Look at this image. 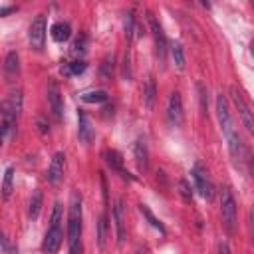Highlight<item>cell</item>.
Instances as JSON below:
<instances>
[{
	"mask_svg": "<svg viewBox=\"0 0 254 254\" xmlns=\"http://www.w3.org/2000/svg\"><path fill=\"white\" fill-rule=\"evenodd\" d=\"M81 200L77 194H73L71 204H69V216H67V244H69V254H81Z\"/></svg>",
	"mask_w": 254,
	"mask_h": 254,
	"instance_id": "cell-1",
	"label": "cell"
},
{
	"mask_svg": "<svg viewBox=\"0 0 254 254\" xmlns=\"http://www.w3.org/2000/svg\"><path fill=\"white\" fill-rule=\"evenodd\" d=\"M60 224H62V204L56 202L52 218H50V228H48V232L44 236V242H42L44 254H58V250L62 246V238H64V232H62Z\"/></svg>",
	"mask_w": 254,
	"mask_h": 254,
	"instance_id": "cell-2",
	"label": "cell"
},
{
	"mask_svg": "<svg viewBox=\"0 0 254 254\" xmlns=\"http://www.w3.org/2000/svg\"><path fill=\"white\" fill-rule=\"evenodd\" d=\"M220 214H222V224L226 232H234L236 230V200L230 189H222L220 192Z\"/></svg>",
	"mask_w": 254,
	"mask_h": 254,
	"instance_id": "cell-3",
	"label": "cell"
},
{
	"mask_svg": "<svg viewBox=\"0 0 254 254\" xmlns=\"http://www.w3.org/2000/svg\"><path fill=\"white\" fill-rule=\"evenodd\" d=\"M190 175H192V181H194V189L200 192V196L206 198V200H210L212 194H214V185H212L206 169L202 165H194V169L190 171Z\"/></svg>",
	"mask_w": 254,
	"mask_h": 254,
	"instance_id": "cell-4",
	"label": "cell"
},
{
	"mask_svg": "<svg viewBox=\"0 0 254 254\" xmlns=\"http://www.w3.org/2000/svg\"><path fill=\"white\" fill-rule=\"evenodd\" d=\"M149 24H151V32H153V42H155V56L159 60L161 65H165V60H167V38H165V32L161 28V24L153 18V14H149Z\"/></svg>",
	"mask_w": 254,
	"mask_h": 254,
	"instance_id": "cell-5",
	"label": "cell"
},
{
	"mask_svg": "<svg viewBox=\"0 0 254 254\" xmlns=\"http://www.w3.org/2000/svg\"><path fill=\"white\" fill-rule=\"evenodd\" d=\"M28 40H30V46L34 50H42L44 48V40H46V18L42 14L32 20V24L28 28Z\"/></svg>",
	"mask_w": 254,
	"mask_h": 254,
	"instance_id": "cell-6",
	"label": "cell"
},
{
	"mask_svg": "<svg viewBox=\"0 0 254 254\" xmlns=\"http://www.w3.org/2000/svg\"><path fill=\"white\" fill-rule=\"evenodd\" d=\"M183 99L177 91H173L169 95V101H167V121L171 127H181L183 125Z\"/></svg>",
	"mask_w": 254,
	"mask_h": 254,
	"instance_id": "cell-7",
	"label": "cell"
},
{
	"mask_svg": "<svg viewBox=\"0 0 254 254\" xmlns=\"http://www.w3.org/2000/svg\"><path fill=\"white\" fill-rule=\"evenodd\" d=\"M216 115H218V123H220V127H222L224 137L232 135V133H234V127H232V117H230V111H228L226 97H224L222 93L216 97Z\"/></svg>",
	"mask_w": 254,
	"mask_h": 254,
	"instance_id": "cell-8",
	"label": "cell"
},
{
	"mask_svg": "<svg viewBox=\"0 0 254 254\" xmlns=\"http://www.w3.org/2000/svg\"><path fill=\"white\" fill-rule=\"evenodd\" d=\"M232 101H234V105H236V109H238V115H240L242 125H244V127L248 129V133L254 137V117H252L248 105L244 103V99H242V95L238 93L236 87H232Z\"/></svg>",
	"mask_w": 254,
	"mask_h": 254,
	"instance_id": "cell-9",
	"label": "cell"
},
{
	"mask_svg": "<svg viewBox=\"0 0 254 254\" xmlns=\"http://www.w3.org/2000/svg\"><path fill=\"white\" fill-rule=\"evenodd\" d=\"M46 93H48V103H50L52 113L56 115L58 121H62V117H64V99H62V91H60L58 83L56 81H50Z\"/></svg>",
	"mask_w": 254,
	"mask_h": 254,
	"instance_id": "cell-10",
	"label": "cell"
},
{
	"mask_svg": "<svg viewBox=\"0 0 254 254\" xmlns=\"http://www.w3.org/2000/svg\"><path fill=\"white\" fill-rule=\"evenodd\" d=\"M64 173H65V155L64 153H56L52 163H50V169H48V183L50 185H58L62 179H64Z\"/></svg>",
	"mask_w": 254,
	"mask_h": 254,
	"instance_id": "cell-11",
	"label": "cell"
},
{
	"mask_svg": "<svg viewBox=\"0 0 254 254\" xmlns=\"http://www.w3.org/2000/svg\"><path fill=\"white\" fill-rule=\"evenodd\" d=\"M77 137H79V141L83 143V145H89L93 139H95V129L91 127V121H89V117L79 109V113H77Z\"/></svg>",
	"mask_w": 254,
	"mask_h": 254,
	"instance_id": "cell-12",
	"label": "cell"
},
{
	"mask_svg": "<svg viewBox=\"0 0 254 254\" xmlns=\"http://www.w3.org/2000/svg\"><path fill=\"white\" fill-rule=\"evenodd\" d=\"M133 155H135V165H137L139 173H147V169H149V149H147L145 139H137L135 141Z\"/></svg>",
	"mask_w": 254,
	"mask_h": 254,
	"instance_id": "cell-13",
	"label": "cell"
},
{
	"mask_svg": "<svg viewBox=\"0 0 254 254\" xmlns=\"http://www.w3.org/2000/svg\"><path fill=\"white\" fill-rule=\"evenodd\" d=\"M113 220H115V230H117V242L123 244V240H125V236H127L123 200H117V202H115V208H113Z\"/></svg>",
	"mask_w": 254,
	"mask_h": 254,
	"instance_id": "cell-14",
	"label": "cell"
},
{
	"mask_svg": "<svg viewBox=\"0 0 254 254\" xmlns=\"http://www.w3.org/2000/svg\"><path fill=\"white\" fill-rule=\"evenodd\" d=\"M103 157H105V163H107L115 173H119L123 179H133V177H129V173L123 169V159H121V155H119L115 149H107V151L103 153Z\"/></svg>",
	"mask_w": 254,
	"mask_h": 254,
	"instance_id": "cell-15",
	"label": "cell"
},
{
	"mask_svg": "<svg viewBox=\"0 0 254 254\" xmlns=\"http://www.w3.org/2000/svg\"><path fill=\"white\" fill-rule=\"evenodd\" d=\"M155 99H157V85H155V79L149 75L143 83V103H145V107L153 109Z\"/></svg>",
	"mask_w": 254,
	"mask_h": 254,
	"instance_id": "cell-16",
	"label": "cell"
},
{
	"mask_svg": "<svg viewBox=\"0 0 254 254\" xmlns=\"http://www.w3.org/2000/svg\"><path fill=\"white\" fill-rule=\"evenodd\" d=\"M69 36H71V28H69V24H65V22H58V24H54L52 26V38H54V42H67L69 40Z\"/></svg>",
	"mask_w": 254,
	"mask_h": 254,
	"instance_id": "cell-17",
	"label": "cell"
},
{
	"mask_svg": "<svg viewBox=\"0 0 254 254\" xmlns=\"http://www.w3.org/2000/svg\"><path fill=\"white\" fill-rule=\"evenodd\" d=\"M4 71H6L8 77L18 75V71H20V58H18L16 52H8L6 62H4Z\"/></svg>",
	"mask_w": 254,
	"mask_h": 254,
	"instance_id": "cell-18",
	"label": "cell"
},
{
	"mask_svg": "<svg viewBox=\"0 0 254 254\" xmlns=\"http://www.w3.org/2000/svg\"><path fill=\"white\" fill-rule=\"evenodd\" d=\"M12 183H14V167H6L4 171V181H2V198H10L12 194Z\"/></svg>",
	"mask_w": 254,
	"mask_h": 254,
	"instance_id": "cell-19",
	"label": "cell"
},
{
	"mask_svg": "<svg viewBox=\"0 0 254 254\" xmlns=\"http://www.w3.org/2000/svg\"><path fill=\"white\" fill-rule=\"evenodd\" d=\"M105 242H107V218H105V214H101L97 220V246H99V250H105Z\"/></svg>",
	"mask_w": 254,
	"mask_h": 254,
	"instance_id": "cell-20",
	"label": "cell"
},
{
	"mask_svg": "<svg viewBox=\"0 0 254 254\" xmlns=\"http://www.w3.org/2000/svg\"><path fill=\"white\" fill-rule=\"evenodd\" d=\"M171 58H173L177 69H185L187 60H185V50H183L181 44H173V46H171Z\"/></svg>",
	"mask_w": 254,
	"mask_h": 254,
	"instance_id": "cell-21",
	"label": "cell"
},
{
	"mask_svg": "<svg viewBox=\"0 0 254 254\" xmlns=\"http://www.w3.org/2000/svg\"><path fill=\"white\" fill-rule=\"evenodd\" d=\"M40 210H42V192L36 190V192L32 194V200H30V206H28V216H30L32 220H36V218L40 216Z\"/></svg>",
	"mask_w": 254,
	"mask_h": 254,
	"instance_id": "cell-22",
	"label": "cell"
},
{
	"mask_svg": "<svg viewBox=\"0 0 254 254\" xmlns=\"http://www.w3.org/2000/svg\"><path fill=\"white\" fill-rule=\"evenodd\" d=\"M81 101H85V103H103V101H107V93L103 89L85 91V93H81Z\"/></svg>",
	"mask_w": 254,
	"mask_h": 254,
	"instance_id": "cell-23",
	"label": "cell"
},
{
	"mask_svg": "<svg viewBox=\"0 0 254 254\" xmlns=\"http://www.w3.org/2000/svg\"><path fill=\"white\" fill-rule=\"evenodd\" d=\"M123 30H125L127 40H131V38H133V34H135V30H137L133 14H125V16H123Z\"/></svg>",
	"mask_w": 254,
	"mask_h": 254,
	"instance_id": "cell-24",
	"label": "cell"
},
{
	"mask_svg": "<svg viewBox=\"0 0 254 254\" xmlns=\"http://www.w3.org/2000/svg\"><path fill=\"white\" fill-rule=\"evenodd\" d=\"M139 208H141V212H143V216H147V220L151 222V226H153V228H157V230H159L161 234H165V226L161 224V220H157V218L153 216V212H151V210H149V208H147L145 204H141Z\"/></svg>",
	"mask_w": 254,
	"mask_h": 254,
	"instance_id": "cell-25",
	"label": "cell"
},
{
	"mask_svg": "<svg viewBox=\"0 0 254 254\" xmlns=\"http://www.w3.org/2000/svg\"><path fill=\"white\" fill-rule=\"evenodd\" d=\"M179 192H181V196H183L185 202H190L192 200V190H190V187H189L187 181H179Z\"/></svg>",
	"mask_w": 254,
	"mask_h": 254,
	"instance_id": "cell-26",
	"label": "cell"
},
{
	"mask_svg": "<svg viewBox=\"0 0 254 254\" xmlns=\"http://www.w3.org/2000/svg\"><path fill=\"white\" fill-rule=\"evenodd\" d=\"M0 244H2V252H4V254H18V250H16V246H12V244H10V240H8V236H2V240H0Z\"/></svg>",
	"mask_w": 254,
	"mask_h": 254,
	"instance_id": "cell-27",
	"label": "cell"
},
{
	"mask_svg": "<svg viewBox=\"0 0 254 254\" xmlns=\"http://www.w3.org/2000/svg\"><path fill=\"white\" fill-rule=\"evenodd\" d=\"M85 67H87V64H85V62H73V64H69V69H71V75H77V73H81V71H85Z\"/></svg>",
	"mask_w": 254,
	"mask_h": 254,
	"instance_id": "cell-28",
	"label": "cell"
},
{
	"mask_svg": "<svg viewBox=\"0 0 254 254\" xmlns=\"http://www.w3.org/2000/svg\"><path fill=\"white\" fill-rule=\"evenodd\" d=\"M73 52H75V54H83V52H85V38H83V36H81V40L77 38V42L73 44Z\"/></svg>",
	"mask_w": 254,
	"mask_h": 254,
	"instance_id": "cell-29",
	"label": "cell"
},
{
	"mask_svg": "<svg viewBox=\"0 0 254 254\" xmlns=\"http://www.w3.org/2000/svg\"><path fill=\"white\" fill-rule=\"evenodd\" d=\"M38 131H40L42 135H46V133L50 131V127L46 125V121H44V117H38Z\"/></svg>",
	"mask_w": 254,
	"mask_h": 254,
	"instance_id": "cell-30",
	"label": "cell"
},
{
	"mask_svg": "<svg viewBox=\"0 0 254 254\" xmlns=\"http://www.w3.org/2000/svg\"><path fill=\"white\" fill-rule=\"evenodd\" d=\"M218 254H232V250L228 248L226 242H220V246H218Z\"/></svg>",
	"mask_w": 254,
	"mask_h": 254,
	"instance_id": "cell-31",
	"label": "cell"
},
{
	"mask_svg": "<svg viewBox=\"0 0 254 254\" xmlns=\"http://www.w3.org/2000/svg\"><path fill=\"white\" fill-rule=\"evenodd\" d=\"M246 163H248V169H250V173H252V179H254V159L246 155Z\"/></svg>",
	"mask_w": 254,
	"mask_h": 254,
	"instance_id": "cell-32",
	"label": "cell"
},
{
	"mask_svg": "<svg viewBox=\"0 0 254 254\" xmlns=\"http://www.w3.org/2000/svg\"><path fill=\"white\" fill-rule=\"evenodd\" d=\"M12 10H14L12 6H4V8H0V16H6V14H8V12H12Z\"/></svg>",
	"mask_w": 254,
	"mask_h": 254,
	"instance_id": "cell-33",
	"label": "cell"
},
{
	"mask_svg": "<svg viewBox=\"0 0 254 254\" xmlns=\"http://www.w3.org/2000/svg\"><path fill=\"white\" fill-rule=\"evenodd\" d=\"M250 228H252V234H254V206L250 208Z\"/></svg>",
	"mask_w": 254,
	"mask_h": 254,
	"instance_id": "cell-34",
	"label": "cell"
},
{
	"mask_svg": "<svg viewBox=\"0 0 254 254\" xmlns=\"http://www.w3.org/2000/svg\"><path fill=\"white\" fill-rule=\"evenodd\" d=\"M135 254H145V250H137V252H135Z\"/></svg>",
	"mask_w": 254,
	"mask_h": 254,
	"instance_id": "cell-35",
	"label": "cell"
},
{
	"mask_svg": "<svg viewBox=\"0 0 254 254\" xmlns=\"http://www.w3.org/2000/svg\"><path fill=\"white\" fill-rule=\"evenodd\" d=\"M252 52H254V46H252Z\"/></svg>",
	"mask_w": 254,
	"mask_h": 254,
	"instance_id": "cell-36",
	"label": "cell"
}]
</instances>
